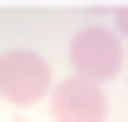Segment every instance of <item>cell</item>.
<instances>
[{
  "mask_svg": "<svg viewBox=\"0 0 128 122\" xmlns=\"http://www.w3.org/2000/svg\"><path fill=\"white\" fill-rule=\"evenodd\" d=\"M70 64H77L83 84H109V77L122 71V39H115L109 26H83L77 39H70Z\"/></svg>",
  "mask_w": 128,
  "mask_h": 122,
  "instance_id": "6da1fadb",
  "label": "cell"
},
{
  "mask_svg": "<svg viewBox=\"0 0 128 122\" xmlns=\"http://www.w3.org/2000/svg\"><path fill=\"white\" fill-rule=\"evenodd\" d=\"M109 32H115V39H128V7L115 13V26H109Z\"/></svg>",
  "mask_w": 128,
  "mask_h": 122,
  "instance_id": "277c9868",
  "label": "cell"
},
{
  "mask_svg": "<svg viewBox=\"0 0 128 122\" xmlns=\"http://www.w3.org/2000/svg\"><path fill=\"white\" fill-rule=\"evenodd\" d=\"M51 116L58 122H109V96H102V84L64 77V84H51Z\"/></svg>",
  "mask_w": 128,
  "mask_h": 122,
  "instance_id": "3957f363",
  "label": "cell"
},
{
  "mask_svg": "<svg viewBox=\"0 0 128 122\" xmlns=\"http://www.w3.org/2000/svg\"><path fill=\"white\" fill-rule=\"evenodd\" d=\"M0 96H6V103H38V96H51V64L38 58V51H6V58H0Z\"/></svg>",
  "mask_w": 128,
  "mask_h": 122,
  "instance_id": "7a4b0ae2",
  "label": "cell"
}]
</instances>
